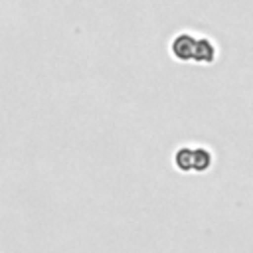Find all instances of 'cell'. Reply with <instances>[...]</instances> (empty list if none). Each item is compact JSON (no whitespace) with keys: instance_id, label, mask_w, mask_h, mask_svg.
<instances>
[{"instance_id":"6da1fadb","label":"cell","mask_w":253,"mask_h":253,"mask_svg":"<svg viewBox=\"0 0 253 253\" xmlns=\"http://www.w3.org/2000/svg\"><path fill=\"white\" fill-rule=\"evenodd\" d=\"M170 53L180 61L211 63L215 59V45L210 38L182 32L170 42Z\"/></svg>"},{"instance_id":"7a4b0ae2","label":"cell","mask_w":253,"mask_h":253,"mask_svg":"<svg viewBox=\"0 0 253 253\" xmlns=\"http://www.w3.org/2000/svg\"><path fill=\"white\" fill-rule=\"evenodd\" d=\"M174 162L180 170H196V172H202V170H208L210 162H211V154L210 150L202 148V146H194V148H180L174 156Z\"/></svg>"}]
</instances>
